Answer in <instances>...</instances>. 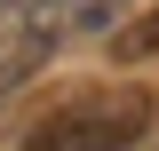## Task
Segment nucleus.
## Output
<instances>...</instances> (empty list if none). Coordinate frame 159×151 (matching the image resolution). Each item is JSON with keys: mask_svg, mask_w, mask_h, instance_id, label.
Here are the masks:
<instances>
[{"mask_svg": "<svg viewBox=\"0 0 159 151\" xmlns=\"http://www.w3.org/2000/svg\"><path fill=\"white\" fill-rule=\"evenodd\" d=\"M151 119H159V95L119 80V88H88L72 103H56L48 119H32L16 151H135L151 135Z\"/></svg>", "mask_w": 159, "mask_h": 151, "instance_id": "1", "label": "nucleus"}, {"mask_svg": "<svg viewBox=\"0 0 159 151\" xmlns=\"http://www.w3.org/2000/svg\"><path fill=\"white\" fill-rule=\"evenodd\" d=\"M64 40L48 32V24H24V32H0V103L24 88L32 72H48V56H56Z\"/></svg>", "mask_w": 159, "mask_h": 151, "instance_id": "2", "label": "nucleus"}, {"mask_svg": "<svg viewBox=\"0 0 159 151\" xmlns=\"http://www.w3.org/2000/svg\"><path fill=\"white\" fill-rule=\"evenodd\" d=\"M119 8H127V0H56V16H32V24H48V32H96V24H111Z\"/></svg>", "mask_w": 159, "mask_h": 151, "instance_id": "3", "label": "nucleus"}, {"mask_svg": "<svg viewBox=\"0 0 159 151\" xmlns=\"http://www.w3.org/2000/svg\"><path fill=\"white\" fill-rule=\"evenodd\" d=\"M111 56H119V64H143V56H159V8H143L135 24H119V32H111Z\"/></svg>", "mask_w": 159, "mask_h": 151, "instance_id": "4", "label": "nucleus"}, {"mask_svg": "<svg viewBox=\"0 0 159 151\" xmlns=\"http://www.w3.org/2000/svg\"><path fill=\"white\" fill-rule=\"evenodd\" d=\"M0 8H16V16H48L56 0H0Z\"/></svg>", "mask_w": 159, "mask_h": 151, "instance_id": "5", "label": "nucleus"}]
</instances>
